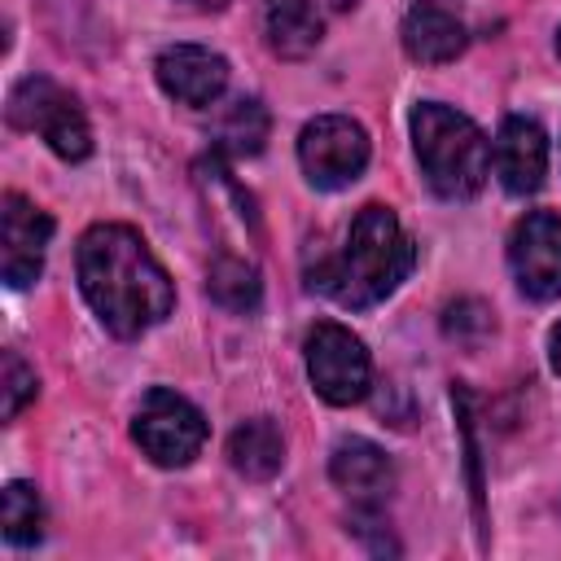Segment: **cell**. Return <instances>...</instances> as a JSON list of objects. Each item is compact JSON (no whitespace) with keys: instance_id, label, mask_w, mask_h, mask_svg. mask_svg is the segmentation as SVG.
I'll return each mask as SVG.
<instances>
[{"instance_id":"1","label":"cell","mask_w":561,"mask_h":561,"mask_svg":"<svg viewBox=\"0 0 561 561\" xmlns=\"http://www.w3.org/2000/svg\"><path fill=\"white\" fill-rule=\"evenodd\" d=\"M79 289L114 337H140L171 316L175 289L145 237L127 224H92L79 237Z\"/></svg>"},{"instance_id":"2","label":"cell","mask_w":561,"mask_h":561,"mask_svg":"<svg viewBox=\"0 0 561 561\" xmlns=\"http://www.w3.org/2000/svg\"><path fill=\"white\" fill-rule=\"evenodd\" d=\"M412 263H416V245L403 232L399 215L390 206L373 202L351 219L346 241L311 267L307 285L329 294L333 302L359 311V307H373L386 294H394L399 280L412 272Z\"/></svg>"},{"instance_id":"3","label":"cell","mask_w":561,"mask_h":561,"mask_svg":"<svg viewBox=\"0 0 561 561\" xmlns=\"http://www.w3.org/2000/svg\"><path fill=\"white\" fill-rule=\"evenodd\" d=\"M412 145L430 188L447 202L473 197L491 175V145L482 127L451 105L421 101L412 110Z\"/></svg>"},{"instance_id":"4","label":"cell","mask_w":561,"mask_h":561,"mask_svg":"<svg viewBox=\"0 0 561 561\" xmlns=\"http://www.w3.org/2000/svg\"><path fill=\"white\" fill-rule=\"evenodd\" d=\"M9 123L22 131H39L48 149L66 162H83L92 153V127L79 101L44 75H31L9 92Z\"/></svg>"},{"instance_id":"5","label":"cell","mask_w":561,"mask_h":561,"mask_svg":"<svg viewBox=\"0 0 561 561\" xmlns=\"http://www.w3.org/2000/svg\"><path fill=\"white\" fill-rule=\"evenodd\" d=\"M131 438L140 443V451L162 465V469H180L188 465L202 443H206V416L175 390L167 386H153L140 408H136V421H131Z\"/></svg>"},{"instance_id":"6","label":"cell","mask_w":561,"mask_h":561,"mask_svg":"<svg viewBox=\"0 0 561 561\" xmlns=\"http://www.w3.org/2000/svg\"><path fill=\"white\" fill-rule=\"evenodd\" d=\"M307 377H311V386L324 403L351 408L373 386V359H368L364 342L351 329H342L333 320H320L307 333Z\"/></svg>"},{"instance_id":"7","label":"cell","mask_w":561,"mask_h":561,"mask_svg":"<svg viewBox=\"0 0 561 561\" xmlns=\"http://www.w3.org/2000/svg\"><path fill=\"white\" fill-rule=\"evenodd\" d=\"M298 162L316 188H346L368 167V136L346 114H320L298 136Z\"/></svg>"},{"instance_id":"8","label":"cell","mask_w":561,"mask_h":561,"mask_svg":"<svg viewBox=\"0 0 561 561\" xmlns=\"http://www.w3.org/2000/svg\"><path fill=\"white\" fill-rule=\"evenodd\" d=\"M508 267L517 289L535 302L561 298V215L530 210L508 237Z\"/></svg>"},{"instance_id":"9","label":"cell","mask_w":561,"mask_h":561,"mask_svg":"<svg viewBox=\"0 0 561 561\" xmlns=\"http://www.w3.org/2000/svg\"><path fill=\"white\" fill-rule=\"evenodd\" d=\"M53 237V219L26 202L22 193H4L0 210V272L9 289H26L44 272V250Z\"/></svg>"},{"instance_id":"10","label":"cell","mask_w":561,"mask_h":561,"mask_svg":"<svg viewBox=\"0 0 561 561\" xmlns=\"http://www.w3.org/2000/svg\"><path fill=\"white\" fill-rule=\"evenodd\" d=\"M158 83L180 105H215L228 88V61L202 44H171L158 53Z\"/></svg>"},{"instance_id":"11","label":"cell","mask_w":561,"mask_h":561,"mask_svg":"<svg viewBox=\"0 0 561 561\" xmlns=\"http://www.w3.org/2000/svg\"><path fill=\"white\" fill-rule=\"evenodd\" d=\"M495 175L508 193L526 197L543 184V171H548V140L539 131V123L522 118V114H508L500 123V136H495Z\"/></svg>"},{"instance_id":"12","label":"cell","mask_w":561,"mask_h":561,"mask_svg":"<svg viewBox=\"0 0 561 561\" xmlns=\"http://www.w3.org/2000/svg\"><path fill=\"white\" fill-rule=\"evenodd\" d=\"M399 35H403L408 57L421 61V66L456 61V57L465 53V44H469L465 22H460L447 4H438V0H416V4L403 13V31H399Z\"/></svg>"},{"instance_id":"13","label":"cell","mask_w":561,"mask_h":561,"mask_svg":"<svg viewBox=\"0 0 561 561\" xmlns=\"http://www.w3.org/2000/svg\"><path fill=\"white\" fill-rule=\"evenodd\" d=\"M329 478L346 495H355L364 504H377L394 486V465H390V456L377 443H368V438H342L333 447V456H329Z\"/></svg>"},{"instance_id":"14","label":"cell","mask_w":561,"mask_h":561,"mask_svg":"<svg viewBox=\"0 0 561 561\" xmlns=\"http://www.w3.org/2000/svg\"><path fill=\"white\" fill-rule=\"evenodd\" d=\"M263 22H267V44L280 57H307L324 31L316 0H263Z\"/></svg>"},{"instance_id":"15","label":"cell","mask_w":561,"mask_h":561,"mask_svg":"<svg viewBox=\"0 0 561 561\" xmlns=\"http://www.w3.org/2000/svg\"><path fill=\"white\" fill-rule=\"evenodd\" d=\"M228 460H232L237 473H245V478H254V482L272 478V473L285 465V438H280L276 421H272V416H250V421H241V425L232 430V438H228Z\"/></svg>"},{"instance_id":"16","label":"cell","mask_w":561,"mask_h":561,"mask_svg":"<svg viewBox=\"0 0 561 561\" xmlns=\"http://www.w3.org/2000/svg\"><path fill=\"white\" fill-rule=\"evenodd\" d=\"M206 289L219 307L228 311H254L259 298H263V285H259V272L254 263L237 259V254H219L210 263V276H206Z\"/></svg>"},{"instance_id":"17","label":"cell","mask_w":561,"mask_h":561,"mask_svg":"<svg viewBox=\"0 0 561 561\" xmlns=\"http://www.w3.org/2000/svg\"><path fill=\"white\" fill-rule=\"evenodd\" d=\"M263 140H267V110L259 101H245V96L232 101L228 114L219 118V140L215 145L232 158H250V153L263 149Z\"/></svg>"},{"instance_id":"18","label":"cell","mask_w":561,"mask_h":561,"mask_svg":"<svg viewBox=\"0 0 561 561\" xmlns=\"http://www.w3.org/2000/svg\"><path fill=\"white\" fill-rule=\"evenodd\" d=\"M44 535V504L31 482H9L4 486V539L13 548H26Z\"/></svg>"},{"instance_id":"19","label":"cell","mask_w":561,"mask_h":561,"mask_svg":"<svg viewBox=\"0 0 561 561\" xmlns=\"http://www.w3.org/2000/svg\"><path fill=\"white\" fill-rule=\"evenodd\" d=\"M443 329H447V337H456L460 346H482L486 333L495 329V320H491V311H486L478 298H456V302L447 307V316H443Z\"/></svg>"},{"instance_id":"20","label":"cell","mask_w":561,"mask_h":561,"mask_svg":"<svg viewBox=\"0 0 561 561\" xmlns=\"http://www.w3.org/2000/svg\"><path fill=\"white\" fill-rule=\"evenodd\" d=\"M35 386H39L35 368H26L18 351H4V381H0V390H4V421H13L35 399Z\"/></svg>"},{"instance_id":"21","label":"cell","mask_w":561,"mask_h":561,"mask_svg":"<svg viewBox=\"0 0 561 561\" xmlns=\"http://www.w3.org/2000/svg\"><path fill=\"white\" fill-rule=\"evenodd\" d=\"M548 359H552V368L561 373V324H557L552 337H548Z\"/></svg>"},{"instance_id":"22","label":"cell","mask_w":561,"mask_h":561,"mask_svg":"<svg viewBox=\"0 0 561 561\" xmlns=\"http://www.w3.org/2000/svg\"><path fill=\"white\" fill-rule=\"evenodd\" d=\"M193 4H206V9H224L228 0H193Z\"/></svg>"},{"instance_id":"23","label":"cell","mask_w":561,"mask_h":561,"mask_svg":"<svg viewBox=\"0 0 561 561\" xmlns=\"http://www.w3.org/2000/svg\"><path fill=\"white\" fill-rule=\"evenodd\" d=\"M333 9H351V4H359V0H329Z\"/></svg>"},{"instance_id":"24","label":"cell","mask_w":561,"mask_h":561,"mask_svg":"<svg viewBox=\"0 0 561 561\" xmlns=\"http://www.w3.org/2000/svg\"><path fill=\"white\" fill-rule=\"evenodd\" d=\"M557 53H561V35H557Z\"/></svg>"}]
</instances>
